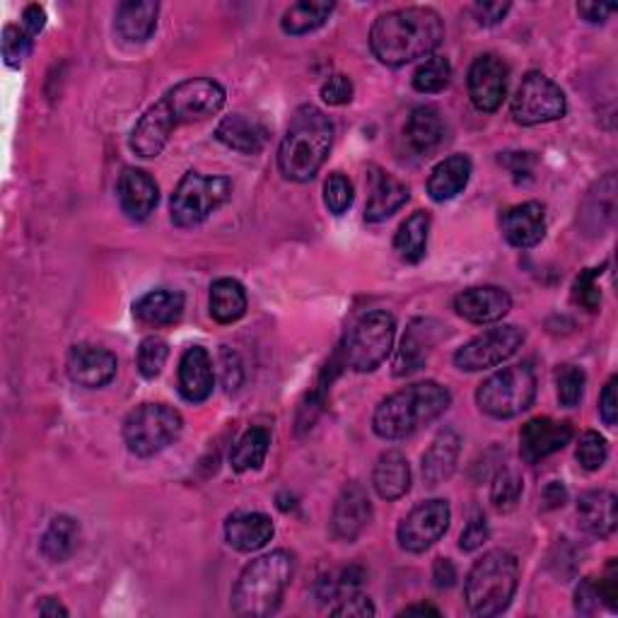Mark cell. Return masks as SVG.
<instances>
[{"mask_svg": "<svg viewBox=\"0 0 618 618\" xmlns=\"http://www.w3.org/2000/svg\"><path fill=\"white\" fill-rule=\"evenodd\" d=\"M428 235H430V213H426V210H416L413 216H409L401 222V228L395 237L397 255L403 261L418 263L426 257Z\"/></svg>", "mask_w": 618, "mask_h": 618, "instance_id": "36", "label": "cell"}, {"mask_svg": "<svg viewBox=\"0 0 618 618\" xmlns=\"http://www.w3.org/2000/svg\"><path fill=\"white\" fill-rule=\"evenodd\" d=\"M440 616V611L430 607V604H418V607H406L399 616Z\"/></svg>", "mask_w": 618, "mask_h": 618, "instance_id": "58", "label": "cell"}, {"mask_svg": "<svg viewBox=\"0 0 618 618\" xmlns=\"http://www.w3.org/2000/svg\"><path fill=\"white\" fill-rule=\"evenodd\" d=\"M331 614L333 616H348V618H353V616L365 618V616H375L377 609H375V604L370 601V597L356 592V595L341 599L339 607H333Z\"/></svg>", "mask_w": 618, "mask_h": 618, "instance_id": "49", "label": "cell"}, {"mask_svg": "<svg viewBox=\"0 0 618 618\" xmlns=\"http://www.w3.org/2000/svg\"><path fill=\"white\" fill-rule=\"evenodd\" d=\"M578 519L580 527L587 534H592V537H611L618 522L616 496L611 490H589L578 500Z\"/></svg>", "mask_w": 618, "mask_h": 618, "instance_id": "26", "label": "cell"}, {"mask_svg": "<svg viewBox=\"0 0 618 618\" xmlns=\"http://www.w3.org/2000/svg\"><path fill=\"white\" fill-rule=\"evenodd\" d=\"M222 382L230 391L240 387L242 382V365L240 358L235 353H230L228 348H222Z\"/></svg>", "mask_w": 618, "mask_h": 618, "instance_id": "52", "label": "cell"}, {"mask_svg": "<svg viewBox=\"0 0 618 618\" xmlns=\"http://www.w3.org/2000/svg\"><path fill=\"white\" fill-rule=\"evenodd\" d=\"M39 614H41V616H68V609L63 607V604H61L59 599L47 597L44 601L39 604Z\"/></svg>", "mask_w": 618, "mask_h": 618, "instance_id": "57", "label": "cell"}, {"mask_svg": "<svg viewBox=\"0 0 618 618\" xmlns=\"http://www.w3.org/2000/svg\"><path fill=\"white\" fill-rule=\"evenodd\" d=\"M232 181L228 177H210L189 172L181 177L172 193V222L181 230L196 228L230 199Z\"/></svg>", "mask_w": 618, "mask_h": 618, "instance_id": "9", "label": "cell"}, {"mask_svg": "<svg viewBox=\"0 0 618 618\" xmlns=\"http://www.w3.org/2000/svg\"><path fill=\"white\" fill-rule=\"evenodd\" d=\"M488 541V522L484 515H474L469 519V525L464 527L461 537H459V549L464 554H471L476 549H481V546Z\"/></svg>", "mask_w": 618, "mask_h": 618, "instance_id": "47", "label": "cell"}, {"mask_svg": "<svg viewBox=\"0 0 618 618\" xmlns=\"http://www.w3.org/2000/svg\"><path fill=\"white\" fill-rule=\"evenodd\" d=\"M372 519V502L360 484H348L331 512V531L339 541H356Z\"/></svg>", "mask_w": 618, "mask_h": 618, "instance_id": "17", "label": "cell"}, {"mask_svg": "<svg viewBox=\"0 0 618 618\" xmlns=\"http://www.w3.org/2000/svg\"><path fill=\"white\" fill-rule=\"evenodd\" d=\"M78 541L80 525L73 517L59 515L51 519L49 529L44 531V537H41V554H44V558L51 560V564H63V560L76 554Z\"/></svg>", "mask_w": 618, "mask_h": 618, "instance_id": "34", "label": "cell"}, {"mask_svg": "<svg viewBox=\"0 0 618 618\" xmlns=\"http://www.w3.org/2000/svg\"><path fill=\"white\" fill-rule=\"evenodd\" d=\"M372 486L379 498L399 500L411 488V467L399 449H389L377 459L372 471Z\"/></svg>", "mask_w": 618, "mask_h": 618, "instance_id": "29", "label": "cell"}, {"mask_svg": "<svg viewBox=\"0 0 618 618\" xmlns=\"http://www.w3.org/2000/svg\"><path fill=\"white\" fill-rule=\"evenodd\" d=\"M445 39V22L432 8H401L379 16L370 30V49L385 66L399 68L426 59Z\"/></svg>", "mask_w": 618, "mask_h": 618, "instance_id": "2", "label": "cell"}, {"mask_svg": "<svg viewBox=\"0 0 618 618\" xmlns=\"http://www.w3.org/2000/svg\"><path fill=\"white\" fill-rule=\"evenodd\" d=\"M216 387L213 360L203 346H191L179 360V395L191 403H201Z\"/></svg>", "mask_w": 618, "mask_h": 618, "instance_id": "22", "label": "cell"}, {"mask_svg": "<svg viewBox=\"0 0 618 618\" xmlns=\"http://www.w3.org/2000/svg\"><path fill=\"white\" fill-rule=\"evenodd\" d=\"M333 146V123L325 111L305 104L290 119L288 133L278 148V170L288 181H309L327 162Z\"/></svg>", "mask_w": 618, "mask_h": 618, "instance_id": "3", "label": "cell"}, {"mask_svg": "<svg viewBox=\"0 0 618 618\" xmlns=\"http://www.w3.org/2000/svg\"><path fill=\"white\" fill-rule=\"evenodd\" d=\"M292 575L295 556L283 549L251 560L232 587V611L245 618H263L276 614Z\"/></svg>", "mask_w": 618, "mask_h": 618, "instance_id": "5", "label": "cell"}, {"mask_svg": "<svg viewBox=\"0 0 618 618\" xmlns=\"http://www.w3.org/2000/svg\"><path fill=\"white\" fill-rule=\"evenodd\" d=\"M225 107V88L213 78H191L167 90L131 131V150L140 158H158L179 126L206 121Z\"/></svg>", "mask_w": 618, "mask_h": 618, "instance_id": "1", "label": "cell"}, {"mask_svg": "<svg viewBox=\"0 0 618 618\" xmlns=\"http://www.w3.org/2000/svg\"><path fill=\"white\" fill-rule=\"evenodd\" d=\"M449 517H452V510H449L447 500L435 498L416 505V508L401 519L397 529L399 546L409 554L428 551L430 546L438 544L447 534Z\"/></svg>", "mask_w": 618, "mask_h": 618, "instance_id": "13", "label": "cell"}, {"mask_svg": "<svg viewBox=\"0 0 618 618\" xmlns=\"http://www.w3.org/2000/svg\"><path fill=\"white\" fill-rule=\"evenodd\" d=\"M575 457H578L582 469L597 471V469L604 467V461H607V457H609V445L599 432L587 430V432H582V438L578 442V452H575Z\"/></svg>", "mask_w": 618, "mask_h": 618, "instance_id": "44", "label": "cell"}, {"mask_svg": "<svg viewBox=\"0 0 618 618\" xmlns=\"http://www.w3.org/2000/svg\"><path fill=\"white\" fill-rule=\"evenodd\" d=\"M3 59L10 68H20V63L32 53V34L18 24L3 27V39H0Z\"/></svg>", "mask_w": 618, "mask_h": 618, "instance_id": "42", "label": "cell"}, {"mask_svg": "<svg viewBox=\"0 0 618 618\" xmlns=\"http://www.w3.org/2000/svg\"><path fill=\"white\" fill-rule=\"evenodd\" d=\"M403 131H406V140H409V146L416 152L430 154L432 150H438L442 146L445 121L435 107H416L411 111L409 121H406Z\"/></svg>", "mask_w": 618, "mask_h": 618, "instance_id": "32", "label": "cell"}, {"mask_svg": "<svg viewBox=\"0 0 618 618\" xmlns=\"http://www.w3.org/2000/svg\"><path fill=\"white\" fill-rule=\"evenodd\" d=\"M44 24H47L44 8H39V6H27L24 8V12H22V27H24L27 32L34 37V34H39L41 30H44Z\"/></svg>", "mask_w": 618, "mask_h": 618, "instance_id": "54", "label": "cell"}, {"mask_svg": "<svg viewBox=\"0 0 618 618\" xmlns=\"http://www.w3.org/2000/svg\"><path fill=\"white\" fill-rule=\"evenodd\" d=\"M457 315L471 325H494L512 309V298L508 290L498 286L467 288L455 298Z\"/></svg>", "mask_w": 618, "mask_h": 618, "instance_id": "20", "label": "cell"}, {"mask_svg": "<svg viewBox=\"0 0 618 618\" xmlns=\"http://www.w3.org/2000/svg\"><path fill=\"white\" fill-rule=\"evenodd\" d=\"M534 399H537V372L529 362L494 372L476 391L479 409L500 420L525 413Z\"/></svg>", "mask_w": 618, "mask_h": 618, "instance_id": "7", "label": "cell"}, {"mask_svg": "<svg viewBox=\"0 0 618 618\" xmlns=\"http://www.w3.org/2000/svg\"><path fill=\"white\" fill-rule=\"evenodd\" d=\"M568 111L566 92L560 90L551 78H546L539 70H531L525 76L522 86L517 88L512 100V119L519 126H539L564 119Z\"/></svg>", "mask_w": 618, "mask_h": 618, "instance_id": "11", "label": "cell"}, {"mask_svg": "<svg viewBox=\"0 0 618 618\" xmlns=\"http://www.w3.org/2000/svg\"><path fill=\"white\" fill-rule=\"evenodd\" d=\"M406 201H409V187L397 177H391L387 172H377L372 177V193H370L368 208H365V220L382 222L395 216Z\"/></svg>", "mask_w": 618, "mask_h": 618, "instance_id": "31", "label": "cell"}, {"mask_svg": "<svg viewBox=\"0 0 618 618\" xmlns=\"http://www.w3.org/2000/svg\"><path fill=\"white\" fill-rule=\"evenodd\" d=\"M469 179H471V160L467 154H449L447 160L435 165V170L430 172L428 179L430 199L438 203L452 201L455 196H459L464 189H467Z\"/></svg>", "mask_w": 618, "mask_h": 618, "instance_id": "30", "label": "cell"}, {"mask_svg": "<svg viewBox=\"0 0 618 618\" xmlns=\"http://www.w3.org/2000/svg\"><path fill=\"white\" fill-rule=\"evenodd\" d=\"M117 199H119V206L126 213V218L143 222L150 218L152 210L158 208L160 189L146 170H138V167H126L117 181Z\"/></svg>", "mask_w": 618, "mask_h": 618, "instance_id": "19", "label": "cell"}, {"mask_svg": "<svg viewBox=\"0 0 618 618\" xmlns=\"http://www.w3.org/2000/svg\"><path fill=\"white\" fill-rule=\"evenodd\" d=\"M522 476H519L515 469H500L496 481H494V490H490V500H494L496 510L508 512L512 510L515 505L522 498Z\"/></svg>", "mask_w": 618, "mask_h": 618, "instance_id": "41", "label": "cell"}, {"mask_svg": "<svg viewBox=\"0 0 618 618\" xmlns=\"http://www.w3.org/2000/svg\"><path fill=\"white\" fill-rule=\"evenodd\" d=\"M510 12V3H476L474 16L484 27H494L505 20V16Z\"/></svg>", "mask_w": 618, "mask_h": 618, "instance_id": "51", "label": "cell"}, {"mask_svg": "<svg viewBox=\"0 0 618 618\" xmlns=\"http://www.w3.org/2000/svg\"><path fill=\"white\" fill-rule=\"evenodd\" d=\"M616 382L618 379L611 377L607 387H604L601 397H599V416L604 423L609 428H616V420H618V399H616Z\"/></svg>", "mask_w": 618, "mask_h": 618, "instance_id": "50", "label": "cell"}, {"mask_svg": "<svg viewBox=\"0 0 618 618\" xmlns=\"http://www.w3.org/2000/svg\"><path fill=\"white\" fill-rule=\"evenodd\" d=\"M572 440V426L568 420L531 418L519 432V455L527 464H537L546 457L560 452Z\"/></svg>", "mask_w": 618, "mask_h": 618, "instance_id": "16", "label": "cell"}, {"mask_svg": "<svg viewBox=\"0 0 618 618\" xmlns=\"http://www.w3.org/2000/svg\"><path fill=\"white\" fill-rule=\"evenodd\" d=\"M117 368H119V360L111 350L90 346V343H80L70 348L68 362H66L68 377L73 379L78 387H86V389L107 387L111 379L117 377Z\"/></svg>", "mask_w": 618, "mask_h": 618, "instance_id": "15", "label": "cell"}, {"mask_svg": "<svg viewBox=\"0 0 618 618\" xmlns=\"http://www.w3.org/2000/svg\"><path fill=\"white\" fill-rule=\"evenodd\" d=\"M160 3L154 0H126L117 8L114 30L129 44H143L158 30Z\"/></svg>", "mask_w": 618, "mask_h": 618, "instance_id": "24", "label": "cell"}, {"mask_svg": "<svg viewBox=\"0 0 618 618\" xmlns=\"http://www.w3.org/2000/svg\"><path fill=\"white\" fill-rule=\"evenodd\" d=\"M185 315V295L170 288L146 292L133 302V317L148 327H167Z\"/></svg>", "mask_w": 618, "mask_h": 618, "instance_id": "27", "label": "cell"}, {"mask_svg": "<svg viewBox=\"0 0 618 618\" xmlns=\"http://www.w3.org/2000/svg\"><path fill=\"white\" fill-rule=\"evenodd\" d=\"M604 269H587L585 273L578 276L572 288V298L578 305H582L589 312H597L601 305V290H599V276Z\"/></svg>", "mask_w": 618, "mask_h": 618, "instance_id": "45", "label": "cell"}, {"mask_svg": "<svg viewBox=\"0 0 618 618\" xmlns=\"http://www.w3.org/2000/svg\"><path fill=\"white\" fill-rule=\"evenodd\" d=\"M273 522L263 512H235L225 522V539L235 551L251 554L263 549L273 539Z\"/></svg>", "mask_w": 618, "mask_h": 618, "instance_id": "23", "label": "cell"}, {"mask_svg": "<svg viewBox=\"0 0 618 618\" xmlns=\"http://www.w3.org/2000/svg\"><path fill=\"white\" fill-rule=\"evenodd\" d=\"M442 327L435 319H413L406 329L395 358V375L406 377L418 372L428 362L435 346L442 339Z\"/></svg>", "mask_w": 618, "mask_h": 618, "instance_id": "18", "label": "cell"}, {"mask_svg": "<svg viewBox=\"0 0 618 618\" xmlns=\"http://www.w3.org/2000/svg\"><path fill=\"white\" fill-rule=\"evenodd\" d=\"M459 452H461L459 432L442 430L428 447V452L423 455V467L420 469H423L426 486L435 488V486L445 484L457 469Z\"/></svg>", "mask_w": 618, "mask_h": 618, "instance_id": "28", "label": "cell"}, {"mask_svg": "<svg viewBox=\"0 0 618 618\" xmlns=\"http://www.w3.org/2000/svg\"><path fill=\"white\" fill-rule=\"evenodd\" d=\"M452 82V66L445 56H430L413 73V88L423 94H438Z\"/></svg>", "mask_w": 618, "mask_h": 618, "instance_id": "38", "label": "cell"}, {"mask_svg": "<svg viewBox=\"0 0 618 618\" xmlns=\"http://www.w3.org/2000/svg\"><path fill=\"white\" fill-rule=\"evenodd\" d=\"M519 582V560L510 551H488L464 582V599L474 616H498L510 607Z\"/></svg>", "mask_w": 618, "mask_h": 618, "instance_id": "6", "label": "cell"}, {"mask_svg": "<svg viewBox=\"0 0 618 618\" xmlns=\"http://www.w3.org/2000/svg\"><path fill=\"white\" fill-rule=\"evenodd\" d=\"M614 10H616L614 6H599V3H580V6H578L580 16H582L587 22H592V24H597V22H607V18L611 16Z\"/></svg>", "mask_w": 618, "mask_h": 618, "instance_id": "55", "label": "cell"}, {"mask_svg": "<svg viewBox=\"0 0 618 618\" xmlns=\"http://www.w3.org/2000/svg\"><path fill=\"white\" fill-rule=\"evenodd\" d=\"M510 68L500 56L484 53L469 68V97L479 111H498L508 97Z\"/></svg>", "mask_w": 618, "mask_h": 618, "instance_id": "14", "label": "cell"}, {"mask_svg": "<svg viewBox=\"0 0 618 618\" xmlns=\"http://www.w3.org/2000/svg\"><path fill=\"white\" fill-rule=\"evenodd\" d=\"M167 358H170V346L160 336H146L138 346V370L146 379H154L162 368Z\"/></svg>", "mask_w": 618, "mask_h": 618, "instance_id": "39", "label": "cell"}, {"mask_svg": "<svg viewBox=\"0 0 618 618\" xmlns=\"http://www.w3.org/2000/svg\"><path fill=\"white\" fill-rule=\"evenodd\" d=\"M502 237L517 249L537 247L546 235V213L537 201L512 206L500 218Z\"/></svg>", "mask_w": 618, "mask_h": 618, "instance_id": "21", "label": "cell"}, {"mask_svg": "<svg viewBox=\"0 0 618 618\" xmlns=\"http://www.w3.org/2000/svg\"><path fill=\"white\" fill-rule=\"evenodd\" d=\"M353 199H356V191L353 185H350V179L343 172L329 175L325 185V203L329 208V213L343 216L346 210L353 206Z\"/></svg>", "mask_w": 618, "mask_h": 618, "instance_id": "43", "label": "cell"}, {"mask_svg": "<svg viewBox=\"0 0 618 618\" xmlns=\"http://www.w3.org/2000/svg\"><path fill=\"white\" fill-rule=\"evenodd\" d=\"M333 8L336 6L327 3V0H300V3H292L283 12L280 27H283V32L290 37L309 34V32L319 30V27L329 20Z\"/></svg>", "mask_w": 618, "mask_h": 618, "instance_id": "35", "label": "cell"}, {"mask_svg": "<svg viewBox=\"0 0 618 618\" xmlns=\"http://www.w3.org/2000/svg\"><path fill=\"white\" fill-rule=\"evenodd\" d=\"M271 447V432L266 428H249L232 449V469L235 471H255L259 469Z\"/></svg>", "mask_w": 618, "mask_h": 618, "instance_id": "37", "label": "cell"}, {"mask_svg": "<svg viewBox=\"0 0 618 618\" xmlns=\"http://www.w3.org/2000/svg\"><path fill=\"white\" fill-rule=\"evenodd\" d=\"M449 403H452V395L432 379L403 387L379 401L372 416V428L382 440H403L438 420L449 409Z\"/></svg>", "mask_w": 618, "mask_h": 618, "instance_id": "4", "label": "cell"}, {"mask_svg": "<svg viewBox=\"0 0 618 618\" xmlns=\"http://www.w3.org/2000/svg\"><path fill=\"white\" fill-rule=\"evenodd\" d=\"M216 138L230 150L242 154H259L266 140H269V131H266V126L259 119H251L247 114H230L218 123Z\"/></svg>", "mask_w": 618, "mask_h": 618, "instance_id": "25", "label": "cell"}, {"mask_svg": "<svg viewBox=\"0 0 618 618\" xmlns=\"http://www.w3.org/2000/svg\"><path fill=\"white\" fill-rule=\"evenodd\" d=\"M185 418L167 403H140L123 420V442L136 457H154L177 442Z\"/></svg>", "mask_w": 618, "mask_h": 618, "instance_id": "8", "label": "cell"}, {"mask_svg": "<svg viewBox=\"0 0 618 618\" xmlns=\"http://www.w3.org/2000/svg\"><path fill=\"white\" fill-rule=\"evenodd\" d=\"M525 343V331L515 325L488 329L464 343L455 353V365L464 372H481L512 358Z\"/></svg>", "mask_w": 618, "mask_h": 618, "instance_id": "12", "label": "cell"}, {"mask_svg": "<svg viewBox=\"0 0 618 618\" xmlns=\"http://www.w3.org/2000/svg\"><path fill=\"white\" fill-rule=\"evenodd\" d=\"M544 500H546V508H560V505L566 502V488L554 481L551 486H546Z\"/></svg>", "mask_w": 618, "mask_h": 618, "instance_id": "56", "label": "cell"}, {"mask_svg": "<svg viewBox=\"0 0 618 618\" xmlns=\"http://www.w3.org/2000/svg\"><path fill=\"white\" fill-rule=\"evenodd\" d=\"M585 385L587 375L582 368H575V365H564L556 372V389H558V401L566 409H575L585 397Z\"/></svg>", "mask_w": 618, "mask_h": 618, "instance_id": "40", "label": "cell"}, {"mask_svg": "<svg viewBox=\"0 0 618 618\" xmlns=\"http://www.w3.org/2000/svg\"><path fill=\"white\" fill-rule=\"evenodd\" d=\"M247 290L240 280L218 278L216 283L210 286V317L220 321V325H235V321H240L247 312Z\"/></svg>", "mask_w": 618, "mask_h": 618, "instance_id": "33", "label": "cell"}, {"mask_svg": "<svg viewBox=\"0 0 618 618\" xmlns=\"http://www.w3.org/2000/svg\"><path fill=\"white\" fill-rule=\"evenodd\" d=\"M432 580H435V587H440V589L452 587L457 582V568H455L452 560H449V558H438V560H435Z\"/></svg>", "mask_w": 618, "mask_h": 618, "instance_id": "53", "label": "cell"}, {"mask_svg": "<svg viewBox=\"0 0 618 618\" xmlns=\"http://www.w3.org/2000/svg\"><path fill=\"white\" fill-rule=\"evenodd\" d=\"M601 604V595H599V585L595 578H585L578 587V592H575V609L578 614H595Z\"/></svg>", "mask_w": 618, "mask_h": 618, "instance_id": "48", "label": "cell"}, {"mask_svg": "<svg viewBox=\"0 0 618 618\" xmlns=\"http://www.w3.org/2000/svg\"><path fill=\"white\" fill-rule=\"evenodd\" d=\"M397 321L385 309L362 315L343 343V362L356 372H372L387 360L395 346Z\"/></svg>", "mask_w": 618, "mask_h": 618, "instance_id": "10", "label": "cell"}, {"mask_svg": "<svg viewBox=\"0 0 618 618\" xmlns=\"http://www.w3.org/2000/svg\"><path fill=\"white\" fill-rule=\"evenodd\" d=\"M321 100L331 107H343L353 100V80L343 73L331 76L325 86H321Z\"/></svg>", "mask_w": 618, "mask_h": 618, "instance_id": "46", "label": "cell"}]
</instances>
